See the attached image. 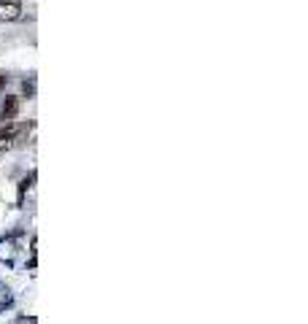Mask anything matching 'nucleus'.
<instances>
[{
  "label": "nucleus",
  "mask_w": 308,
  "mask_h": 324,
  "mask_svg": "<svg viewBox=\"0 0 308 324\" xmlns=\"http://www.w3.org/2000/svg\"><path fill=\"white\" fill-rule=\"evenodd\" d=\"M25 132V127H16L14 122H8L3 130H0V149H11V146L19 141V135Z\"/></svg>",
  "instance_id": "obj_1"
},
{
  "label": "nucleus",
  "mask_w": 308,
  "mask_h": 324,
  "mask_svg": "<svg viewBox=\"0 0 308 324\" xmlns=\"http://www.w3.org/2000/svg\"><path fill=\"white\" fill-rule=\"evenodd\" d=\"M22 14V3L19 0H0V19L3 22H14Z\"/></svg>",
  "instance_id": "obj_2"
},
{
  "label": "nucleus",
  "mask_w": 308,
  "mask_h": 324,
  "mask_svg": "<svg viewBox=\"0 0 308 324\" xmlns=\"http://www.w3.org/2000/svg\"><path fill=\"white\" fill-rule=\"evenodd\" d=\"M19 113V98H6L3 100V108H0V117H3V122H14Z\"/></svg>",
  "instance_id": "obj_3"
},
{
  "label": "nucleus",
  "mask_w": 308,
  "mask_h": 324,
  "mask_svg": "<svg viewBox=\"0 0 308 324\" xmlns=\"http://www.w3.org/2000/svg\"><path fill=\"white\" fill-rule=\"evenodd\" d=\"M6 81H8V76H3V73H0V87H3V84H6Z\"/></svg>",
  "instance_id": "obj_4"
}]
</instances>
